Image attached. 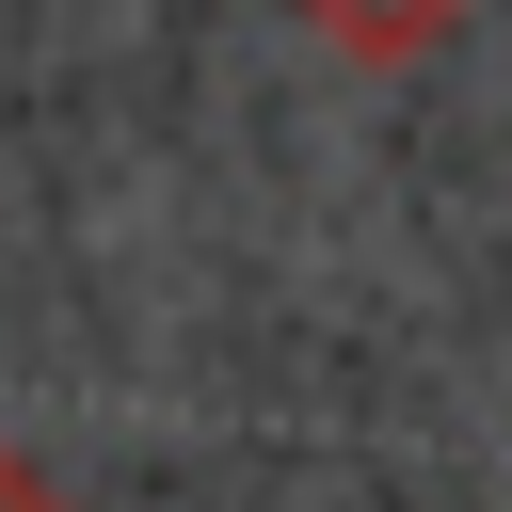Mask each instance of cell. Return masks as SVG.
<instances>
[{"label":"cell","mask_w":512,"mask_h":512,"mask_svg":"<svg viewBox=\"0 0 512 512\" xmlns=\"http://www.w3.org/2000/svg\"><path fill=\"white\" fill-rule=\"evenodd\" d=\"M304 32H320V48H352V64H416V48H448V32H464V0H304Z\"/></svg>","instance_id":"obj_1"},{"label":"cell","mask_w":512,"mask_h":512,"mask_svg":"<svg viewBox=\"0 0 512 512\" xmlns=\"http://www.w3.org/2000/svg\"><path fill=\"white\" fill-rule=\"evenodd\" d=\"M0 512H64V480H48V464H16V448H0Z\"/></svg>","instance_id":"obj_2"}]
</instances>
